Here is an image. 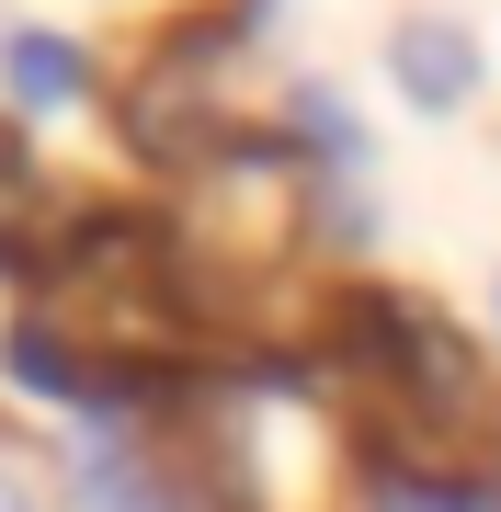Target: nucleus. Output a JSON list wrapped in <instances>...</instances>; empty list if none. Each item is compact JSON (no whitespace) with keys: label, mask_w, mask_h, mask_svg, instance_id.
Instances as JSON below:
<instances>
[{"label":"nucleus","mask_w":501,"mask_h":512,"mask_svg":"<svg viewBox=\"0 0 501 512\" xmlns=\"http://www.w3.org/2000/svg\"><path fill=\"white\" fill-rule=\"evenodd\" d=\"M331 365L365 467L410 490V512H501V376L445 308L422 296L353 308Z\"/></svg>","instance_id":"nucleus-1"},{"label":"nucleus","mask_w":501,"mask_h":512,"mask_svg":"<svg viewBox=\"0 0 501 512\" xmlns=\"http://www.w3.org/2000/svg\"><path fill=\"white\" fill-rule=\"evenodd\" d=\"M35 330H57L92 376H183L217 353L171 217H126V205H80V228L35 262Z\"/></svg>","instance_id":"nucleus-2"},{"label":"nucleus","mask_w":501,"mask_h":512,"mask_svg":"<svg viewBox=\"0 0 501 512\" xmlns=\"http://www.w3.org/2000/svg\"><path fill=\"white\" fill-rule=\"evenodd\" d=\"M171 490L205 512H353L365 490V444L342 410L297 399V387H205L149 421Z\"/></svg>","instance_id":"nucleus-3"},{"label":"nucleus","mask_w":501,"mask_h":512,"mask_svg":"<svg viewBox=\"0 0 501 512\" xmlns=\"http://www.w3.org/2000/svg\"><path fill=\"white\" fill-rule=\"evenodd\" d=\"M69 228H80V194H57L46 171H35V148H23V126H0V262L35 274Z\"/></svg>","instance_id":"nucleus-4"},{"label":"nucleus","mask_w":501,"mask_h":512,"mask_svg":"<svg viewBox=\"0 0 501 512\" xmlns=\"http://www.w3.org/2000/svg\"><path fill=\"white\" fill-rule=\"evenodd\" d=\"M388 80L422 114H456L467 92H479V46H467V23H445V12H410L399 35H388Z\"/></svg>","instance_id":"nucleus-5"},{"label":"nucleus","mask_w":501,"mask_h":512,"mask_svg":"<svg viewBox=\"0 0 501 512\" xmlns=\"http://www.w3.org/2000/svg\"><path fill=\"white\" fill-rule=\"evenodd\" d=\"M0 80H12L23 114H69L80 92H92V69H80L69 35H12V46H0Z\"/></svg>","instance_id":"nucleus-6"},{"label":"nucleus","mask_w":501,"mask_h":512,"mask_svg":"<svg viewBox=\"0 0 501 512\" xmlns=\"http://www.w3.org/2000/svg\"><path fill=\"white\" fill-rule=\"evenodd\" d=\"M0 512H80V490H69V467H57L46 444H23L12 421H0Z\"/></svg>","instance_id":"nucleus-7"}]
</instances>
